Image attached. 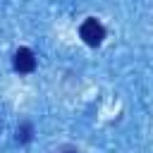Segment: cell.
<instances>
[{
  "instance_id": "1",
  "label": "cell",
  "mask_w": 153,
  "mask_h": 153,
  "mask_svg": "<svg viewBox=\"0 0 153 153\" xmlns=\"http://www.w3.org/2000/svg\"><path fill=\"white\" fill-rule=\"evenodd\" d=\"M79 36L84 38V43L86 45H100L103 43V38H105V29H103V24L98 22V19H86L81 26H79Z\"/></svg>"
},
{
  "instance_id": "3",
  "label": "cell",
  "mask_w": 153,
  "mask_h": 153,
  "mask_svg": "<svg viewBox=\"0 0 153 153\" xmlns=\"http://www.w3.org/2000/svg\"><path fill=\"white\" fill-rule=\"evenodd\" d=\"M31 134H33V127H31L29 122H24V124H19V129H17V141L26 143V141H31Z\"/></svg>"
},
{
  "instance_id": "4",
  "label": "cell",
  "mask_w": 153,
  "mask_h": 153,
  "mask_svg": "<svg viewBox=\"0 0 153 153\" xmlns=\"http://www.w3.org/2000/svg\"><path fill=\"white\" fill-rule=\"evenodd\" d=\"M55 153H79V151H76L74 146H62V148H60V151H55Z\"/></svg>"
},
{
  "instance_id": "2",
  "label": "cell",
  "mask_w": 153,
  "mask_h": 153,
  "mask_svg": "<svg viewBox=\"0 0 153 153\" xmlns=\"http://www.w3.org/2000/svg\"><path fill=\"white\" fill-rule=\"evenodd\" d=\"M14 69L17 72H22V74H29V72H33L36 69V55L29 50V48H19L17 53H14Z\"/></svg>"
}]
</instances>
